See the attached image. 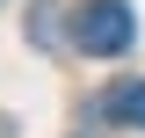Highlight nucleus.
Returning a JSON list of instances; mask_svg holds the SVG:
<instances>
[{
	"instance_id": "obj_1",
	"label": "nucleus",
	"mask_w": 145,
	"mask_h": 138,
	"mask_svg": "<svg viewBox=\"0 0 145 138\" xmlns=\"http://www.w3.org/2000/svg\"><path fill=\"white\" fill-rule=\"evenodd\" d=\"M131 44H138L131 0H87V7L72 15V51H87V58H123Z\"/></svg>"
},
{
	"instance_id": "obj_2",
	"label": "nucleus",
	"mask_w": 145,
	"mask_h": 138,
	"mask_svg": "<svg viewBox=\"0 0 145 138\" xmlns=\"http://www.w3.org/2000/svg\"><path fill=\"white\" fill-rule=\"evenodd\" d=\"M102 116L123 124V131H145V80H116V87L102 95Z\"/></svg>"
},
{
	"instance_id": "obj_3",
	"label": "nucleus",
	"mask_w": 145,
	"mask_h": 138,
	"mask_svg": "<svg viewBox=\"0 0 145 138\" xmlns=\"http://www.w3.org/2000/svg\"><path fill=\"white\" fill-rule=\"evenodd\" d=\"M29 36L44 44V51L58 44V0H36V7H29Z\"/></svg>"
}]
</instances>
